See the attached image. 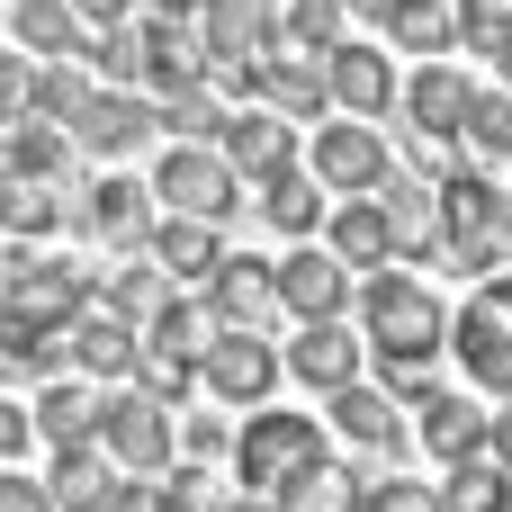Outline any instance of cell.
<instances>
[{
  "label": "cell",
  "mask_w": 512,
  "mask_h": 512,
  "mask_svg": "<svg viewBox=\"0 0 512 512\" xmlns=\"http://www.w3.org/2000/svg\"><path fill=\"white\" fill-rule=\"evenodd\" d=\"M90 315V270L54 252H9L0 261V360L54 369V342Z\"/></svg>",
  "instance_id": "cell-1"
},
{
  "label": "cell",
  "mask_w": 512,
  "mask_h": 512,
  "mask_svg": "<svg viewBox=\"0 0 512 512\" xmlns=\"http://www.w3.org/2000/svg\"><path fill=\"white\" fill-rule=\"evenodd\" d=\"M360 342L378 351V369H432L450 351V306L414 270H369L360 279Z\"/></svg>",
  "instance_id": "cell-2"
},
{
  "label": "cell",
  "mask_w": 512,
  "mask_h": 512,
  "mask_svg": "<svg viewBox=\"0 0 512 512\" xmlns=\"http://www.w3.org/2000/svg\"><path fill=\"white\" fill-rule=\"evenodd\" d=\"M324 468V423L315 414H252L243 432H234V477H243V495L252 504H279L297 477H315Z\"/></svg>",
  "instance_id": "cell-3"
},
{
  "label": "cell",
  "mask_w": 512,
  "mask_h": 512,
  "mask_svg": "<svg viewBox=\"0 0 512 512\" xmlns=\"http://www.w3.org/2000/svg\"><path fill=\"white\" fill-rule=\"evenodd\" d=\"M171 450H180V414H171L153 387L126 378V387L99 396V459H108L117 477H162Z\"/></svg>",
  "instance_id": "cell-4"
},
{
  "label": "cell",
  "mask_w": 512,
  "mask_h": 512,
  "mask_svg": "<svg viewBox=\"0 0 512 512\" xmlns=\"http://www.w3.org/2000/svg\"><path fill=\"white\" fill-rule=\"evenodd\" d=\"M450 351H459V369H468L486 396H504V405H512V270H504V279H486V288L459 306Z\"/></svg>",
  "instance_id": "cell-5"
},
{
  "label": "cell",
  "mask_w": 512,
  "mask_h": 512,
  "mask_svg": "<svg viewBox=\"0 0 512 512\" xmlns=\"http://www.w3.org/2000/svg\"><path fill=\"white\" fill-rule=\"evenodd\" d=\"M234 171H225V153L216 144H171L162 153V171H153V198L171 207V216H189V225H225L234 216Z\"/></svg>",
  "instance_id": "cell-6"
},
{
  "label": "cell",
  "mask_w": 512,
  "mask_h": 512,
  "mask_svg": "<svg viewBox=\"0 0 512 512\" xmlns=\"http://www.w3.org/2000/svg\"><path fill=\"white\" fill-rule=\"evenodd\" d=\"M198 387H207L216 405H270V387H279V342H261V333H243V324H216V333H207V360H198Z\"/></svg>",
  "instance_id": "cell-7"
},
{
  "label": "cell",
  "mask_w": 512,
  "mask_h": 512,
  "mask_svg": "<svg viewBox=\"0 0 512 512\" xmlns=\"http://www.w3.org/2000/svg\"><path fill=\"white\" fill-rule=\"evenodd\" d=\"M315 180L324 189H342V198H378L396 171H387V135L378 126H360V117H342V126H315Z\"/></svg>",
  "instance_id": "cell-8"
},
{
  "label": "cell",
  "mask_w": 512,
  "mask_h": 512,
  "mask_svg": "<svg viewBox=\"0 0 512 512\" xmlns=\"http://www.w3.org/2000/svg\"><path fill=\"white\" fill-rule=\"evenodd\" d=\"M72 225H81L90 243L144 252V243H153V189H144V180H126V171H108V180H90V189L72 198Z\"/></svg>",
  "instance_id": "cell-9"
},
{
  "label": "cell",
  "mask_w": 512,
  "mask_h": 512,
  "mask_svg": "<svg viewBox=\"0 0 512 512\" xmlns=\"http://www.w3.org/2000/svg\"><path fill=\"white\" fill-rule=\"evenodd\" d=\"M279 306H288L297 324H342V306H351V270H342L324 243H297V252L279 261Z\"/></svg>",
  "instance_id": "cell-10"
},
{
  "label": "cell",
  "mask_w": 512,
  "mask_h": 512,
  "mask_svg": "<svg viewBox=\"0 0 512 512\" xmlns=\"http://www.w3.org/2000/svg\"><path fill=\"white\" fill-rule=\"evenodd\" d=\"M441 252L450 243H495V234H512V198L486 180V171H441Z\"/></svg>",
  "instance_id": "cell-11"
},
{
  "label": "cell",
  "mask_w": 512,
  "mask_h": 512,
  "mask_svg": "<svg viewBox=\"0 0 512 512\" xmlns=\"http://www.w3.org/2000/svg\"><path fill=\"white\" fill-rule=\"evenodd\" d=\"M324 90H333V108H351L360 126H378V117L396 108V63H387V45H333V54H324Z\"/></svg>",
  "instance_id": "cell-12"
},
{
  "label": "cell",
  "mask_w": 512,
  "mask_h": 512,
  "mask_svg": "<svg viewBox=\"0 0 512 512\" xmlns=\"http://www.w3.org/2000/svg\"><path fill=\"white\" fill-rule=\"evenodd\" d=\"M216 153H225L234 180H279V171H297V126L270 117V108H243V117H225Z\"/></svg>",
  "instance_id": "cell-13"
},
{
  "label": "cell",
  "mask_w": 512,
  "mask_h": 512,
  "mask_svg": "<svg viewBox=\"0 0 512 512\" xmlns=\"http://www.w3.org/2000/svg\"><path fill=\"white\" fill-rule=\"evenodd\" d=\"M270 306H279V261H261V252H225L216 279H207V324H243V333H261Z\"/></svg>",
  "instance_id": "cell-14"
},
{
  "label": "cell",
  "mask_w": 512,
  "mask_h": 512,
  "mask_svg": "<svg viewBox=\"0 0 512 512\" xmlns=\"http://www.w3.org/2000/svg\"><path fill=\"white\" fill-rule=\"evenodd\" d=\"M252 90L270 99V117H324L333 108V90H324V54H297V45H270L261 54V72H252Z\"/></svg>",
  "instance_id": "cell-15"
},
{
  "label": "cell",
  "mask_w": 512,
  "mask_h": 512,
  "mask_svg": "<svg viewBox=\"0 0 512 512\" xmlns=\"http://www.w3.org/2000/svg\"><path fill=\"white\" fill-rule=\"evenodd\" d=\"M360 351L369 342H351V324H297V342L279 351V369L306 378V387H324V396H342V387H360Z\"/></svg>",
  "instance_id": "cell-16"
},
{
  "label": "cell",
  "mask_w": 512,
  "mask_h": 512,
  "mask_svg": "<svg viewBox=\"0 0 512 512\" xmlns=\"http://www.w3.org/2000/svg\"><path fill=\"white\" fill-rule=\"evenodd\" d=\"M468 108H477V81L450 72V63H423V72L405 81V117H414L423 144H450V135L468 126Z\"/></svg>",
  "instance_id": "cell-17"
},
{
  "label": "cell",
  "mask_w": 512,
  "mask_h": 512,
  "mask_svg": "<svg viewBox=\"0 0 512 512\" xmlns=\"http://www.w3.org/2000/svg\"><path fill=\"white\" fill-rule=\"evenodd\" d=\"M153 135V99H135V90H90V108L72 117V144H90V153H135Z\"/></svg>",
  "instance_id": "cell-18"
},
{
  "label": "cell",
  "mask_w": 512,
  "mask_h": 512,
  "mask_svg": "<svg viewBox=\"0 0 512 512\" xmlns=\"http://www.w3.org/2000/svg\"><path fill=\"white\" fill-rule=\"evenodd\" d=\"M378 216H387V243L405 261H441V198L423 180H387L378 189Z\"/></svg>",
  "instance_id": "cell-19"
},
{
  "label": "cell",
  "mask_w": 512,
  "mask_h": 512,
  "mask_svg": "<svg viewBox=\"0 0 512 512\" xmlns=\"http://www.w3.org/2000/svg\"><path fill=\"white\" fill-rule=\"evenodd\" d=\"M63 351H72V369H90V378H135V369H144V333L117 324V315H99V306L63 333Z\"/></svg>",
  "instance_id": "cell-20"
},
{
  "label": "cell",
  "mask_w": 512,
  "mask_h": 512,
  "mask_svg": "<svg viewBox=\"0 0 512 512\" xmlns=\"http://www.w3.org/2000/svg\"><path fill=\"white\" fill-rule=\"evenodd\" d=\"M324 252H333L342 270H387V261H396V243H387L378 198H342V207L324 216Z\"/></svg>",
  "instance_id": "cell-21"
},
{
  "label": "cell",
  "mask_w": 512,
  "mask_h": 512,
  "mask_svg": "<svg viewBox=\"0 0 512 512\" xmlns=\"http://www.w3.org/2000/svg\"><path fill=\"white\" fill-rule=\"evenodd\" d=\"M333 432L351 441V450H405V405L387 396V387H342L333 396Z\"/></svg>",
  "instance_id": "cell-22"
},
{
  "label": "cell",
  "mask_w": 512,
  "mask_h": 512,
  "mask_svg": "<svg viewBox=\"0 0 512 512\" xmlns=\"http://www.w3.org/2000/svg\"><path fill=\"white\" fill-rule=\"evenodd\" d=\"M486 423H495V414H477L468 396H450V387H441V396L423 405V423H414V432H423V450H432L441 468H468V459H486Z\"/></svg>",
  "instance_id": "cell-23"
},
{
  "label": "cell",
  "mask_w": 512,
  "mask_h": 512,
  "mask_svg": "<svg viewBox=\"0 0 512 512\" xmlns=\"http://www.w3.org/2000/svg\"><path fill=\"white\" fill-rule=\"evenodd\" d=\"M144 261L162 270V279H216V261H225V243H216V225H189V216H162L153 225V243H144Z\"/></svg>",
  "instance_id": "cell-24"
},
{
  "label": "cell",
  "mask_w": 512,
  "mask_h": 512,
  "mask_svg": "<svg viewBox=\"0 0 512 512\" xmlns=\"http://www.w3.org/2000/svg\"><path fill=\"white\" fill-rule=\"evenodd\" d=\"M207 306H189V297H162L153 306V324H144V360H171V369H198L207 360Z\"/></svg>",
  "instance_id": "cell-25"
},
{
  "label": "cell",
  "mask_w": 512,
  "mask_h": 512,
  "mask_svg": "<svg viewBox=\"0 0 512 512\" xmlns=\"http://www.w3.org/2000/svg\"><path fill=\"white\" fill-rule=\"evenodd\" d=\"M108 486H117V468L99 459V441H81V450H54V477H45L54 512H108Z\"/></svg>",
  "instance_id": "cell-26"
},
{
  "label": "cell",
  "mask_w": 512,
  "mask_h": 512,
  "mask_svg": "<svg viewBox=\"0 0 512 512\" xmlns=\"http://www.w3.org/2000/svg\"><path fill=\"white\" fill-rule=\"evenodd\" d=\"M90 306H99V315H117V324H135V333H144V324H153V306H162V270H153V261H144V252H135V261H117V270H108V279H90Z\"/></svg>",
  "instance_id": "cell-27"
},
{
  "label": "cell",
  "mask_w": 512,
  "mask_h": 512,
  "mask_svg": "<svg viewBox=\"0 0 512 512\" xmlns=\"http://www.w3.org/2000/svg\"><path fill=\"white\" fill-rule=\"evenodd\" d=\"M27 423H36V441H45V450H81V441H99V396L54 378V387L36 396V414H27Z\"/></svg>",
  "instance_id": "cell-28"
},
{
  "label": "cell",
  "mask_w": 512,
  "mask_h": 512,
  "mask_svg": "<svg viewBox=\"0 0 512 512\" xmlns=\"http://www.w3.org/2000/svg\"><path fill=\"white\" fill-rule=\"evenodd\" d=\"M63 225V180H9L0 171V234L9 243H45Z\"/></svg>",
  "instance_id": "cell-29"
},
{
  "label": "cell",
  "mask_w": 512,
  "mask_h": 512,
  "mask_svg": "<svg viewBox=\"0 0 512 512\" xmlns=\"http://www.w3.org/2000/svg\"><path fill=\"white\" fill-rule=\"evenodd\" d=\"M63 162H72V135L45 126V117H18L9 144H0V171L9 180H63Z\"/></svg>",
  "instance_id": "cell-30"
},
{
  "label": "cell",
  "mask_w": 512,
  "mask_h": 512,
  "mask_svg": "<svg viewBox=\"0 0 512 512\" xmlns=\"http://www.w3.org/2000/svg\"><path fill=\"white\" fill-rule=\"evenodd\" d=\"M261 216L306 243V234H324L333 207H324V180H315V171H279V180H261Z\"/></svg>",
  "instance_id": "cell-31"
},
{
  "label": "cell",
  "mask_w": 512,
  "mask_h": 512,
  "mask_svg": "<svg viewBox=\"0 0 512 512\" xmlns=\"http://www.w3.org/2000/svg\"><path fill=\"white\" fill-rule=\"evenodd\" d=\"M378 27H387V45H405V54H450V45H459V9H450V0H396Z\"/></svg>",
  "instance_id": "cell-32"
},
{
  "label": "cell",
  "mask_w": 512,
  "mask_h": 512,
  "mask_svg": "<svg viewBox=\"0 0 512 512\" xmlns=\"http://www.w3.org/2000/svg\"><path fill=\"white\" fill-rule=\"evenodd\" d=\"M9 27H18V45H36V54H90V45H99V36H81L72 0H18Z\"/></svg>",
  "instance_id": "cell-33"
},
{
  "label": "cell",
  "mask_w": 512,
  "mask_h": 512,
  "mask_svg": "<svg viewBox=\"0 0 512 512\" xmlns=\"http://www.w3.org/2000/svg\"><path fill=\"white\" fill-rule=\"evenodd\" d=\"M270 9H279V45H297V54L342 45V0H270Z\"/></svg>",
  "instance_id": "cell-34"
},
{
  "label": "cell",
  "mask_w": 512,
  "mask_h": 512,
  "mask_svg": "<svg viewBox=\"0 0 512 512\" xmlns=\"http://www.w3.org/2000/svg\"><path fill=\"white\" fill-rule=\"evenodd\" d=\"M441 512H512V468H495V459H468V468H450Z\"/></svg>",
  "instance_id": "cell-35"
},
{
  "label": "cell",
  "mask_w": 512,
  "mask_h": 512,
  "mask_svg": "<svg viewBox=\"0 0 512 512\" xmlns=\"http://www.w3.org/2000/svg\"><path fill=\"white\" fill-rule=\"evenodd\" d=\"M360 486H369V477H351V468H333V459H324L315 477H297L270 512H360Z\"/></svg>",
  "instance_id": "cell-36"
},
{
  "label": "cell",
  "mask_w": 512,
  "mask_h": 512,
  "mask_svg": "<svg viewBox=\"0 0 512 512\" xmlns=\"http://www.w3.org/2000/svg\"><path fill=\"white\" fill-rule=\"evenodd\" d=\"M90 108V72L81 63H45L36 72V99H27V117H45V126H72Z\"/></svg>",
  "instance_id": "cell-37"
},
{
  "label": "cell",
  "mask_w": 512,
  "mask_h": 512,
  "mask_svg": "<svg viewBox=\"0 0 512 512\" xmlns=\"http://www.w3.org/2000/svg\"><path fill=\"white\" fill-rule=\"evenodd\" d=\"M162 126H171L180 144H216V135H225V108H216V99H207V81H198V90L162 99Z\"/></svg>",
  "instance_id": "cell-38"
},
{
  "label": "cell",
  "mask_w": 512,
  "mask_h": 512,
  "mask_svg": "<svg viewBox=\"0 0 512 512\" xmlns=\"http://www.w3.org/2000/svg\"><path fill=\"white\" fill-rule=\"evenodd\" d=\"M450 9H459V36L477 54H504L512 45V0H450Z\"/></svg>",
  "instance_id": "cell-39"
},
{
  "label": "cell",
  "mask_w": 512,
  "mask_h": 512,
  "mask_svg": "<svg viewBox=\"0 0 512 512\" xmlns=\"http://www.w3.org/2000/svg\"><path fill=\"white\" fill-rule=\"evenodd\" d=\"M459 144H477V153H504V144H512V90H477V108H468Z\"/></svg>",
  "instance_id": "cell-40"
},
{
  "label": "cell",
  "mask_w": 512,
  "mask_h": 512,
  "mask_svg": "<svg viewBox=\"0 0 512 512\" xmlns=\"http://www.w3.org/2000/svg\"><path fill=\"white\" fill-rule=\"evenodd\" d=\"M360 512H441V486H414V477H369Z\"/></svg>",
  "instance_id": "cell-41"
},
{
  "label": "cell",
  "mask_w": 512,
  "mask_h": 512,
  "mask_svg": "<svg viewBox=\"0 0 512 512\" xmlns=\"http://www.w3.org/2000/svg\"><path fill=\"white\" fill-rule=\"evenodd\" d=\"M180 450H189V468H207V459L234 450V432H225L216 414H180Z\"/></svg>",
  "instance_id": "cell-42"
},
{
  "label": "cell",
  "mask_w": 512,
  "mask_h": 512,
  "mask_svg": "<svg viewBox=\"0 0 512 512\" xmlns=\"http://www.w3.org/2000/svg\"><path fill=\"white\" fill-rule=\"evenodd\" d=\"M27 99H36V63L27 54H0V126H18Z\"/></svg>",
  "instance_id": "cell-43"
},
{
  "label": "cell",
  "mask_w": 512,
  "mask_h": 512,
  "mask_svg": "<svg viewBox=\"0 0 512 512\" xmlns=\"http://www.w3.org/2000/svg\"><path fill=\"white\" fill-rule=\"evenodd\" d=\"M108 512H162V477H117L108 486Z\"/></svg>",
  "instance_id": "cell-44"
},
{
  "label": "cell",
  "mask_w": 512,
  "mask_h": 512,
  "mask_svg": "<svg viewBox=\"0 0 512 512\" xmlns=\"http://www.w3.org/2000/svg\"><path fill=\"white\" fill-rule=\"evenodd\" d=\"M0 512H54V495H45L36 477H18V468H0Z\"/></svg>",
  "instance_id": "cell-45"
},
{
  "label": "cell",
  "mask_w": 512,
  "mask_h": 512,
  "mask_svg": "<svg viewBox=\"0 0 512 512\" xmlns=\"http://www.w3.org/2000/svg\"><path fill=\"white\" fill-rule=\"evenodd\" d=\"M27 441H36V423H27V405H9V396H0V468H9V459H18Z\"/></svg>",
  "instance_id": "cell-46"
},
{
  "label": "cell",
  "mask_w": 512,
  "mask_h": 512,
  "mask_svg": "<svg viewBox=\"0 0 512 512\" xmlns=\"http://www.w3.org/2000/svg\"><path fill=\"white\" fill-rule=\"evenodd\" d=\"M135 9H144V0H72V18H81V27H99V36H108V27H126Z\"/></svg>",
  "instance_id": "cell-47"
},
{
  "label": "cell",
  "mask_w": 512,
  "mask_h": 512,
  "mask_svg": "<svg viewBox=\"0 0 512 512\" xmlns=\"http://www.w3.org/2000/svg\"><path fill=\"white\" fill-rule=\"evenodd\" d=\"M486 459H495V468H512V405L486 423Z\"/></svg>",
  "instance_id": "cell-48"
},
{
  "label": "cell",
  "mask_w": 512,
  "mask_h": 512,
  "mask_svg": "<svg viewBox=\"0 0 512 512\" xmlns=\"http://www.w3.org/2000/svg\"><path fill=\"white\" fill-rule=\"evenodd\" d=\"M198 9L207 0H144V18H180V27H198Z\"/></svg>",
  "instance_id": "cell-49"
},
{
  "label": "cell",
  "mask_w": 512,
  "mask_h": 512,
  "mask_svg": "<svg viewBox=\"0 0 512 512\" xmlns=\"http://www.w3.org/2000/svg\"><path fill=\"white\" fill-rule=\"evenodd\" d=\"M351 9H360V18H387L396 0H342V18H351Z\"/></svg>",
  "instance_id": "cell-50"
},
{
  "label": "cell",
  "mask_w": 512,
  "mask_h": 512,
  "mask_svg": "<svg viewBox=\"0 0 512 512\" xmlns=\"http://www.w3.org/2000/svg\"><path fill=\"white\" fill-rule=\"evenodd\" d=\"M216 512H270V504H252V495H234V504H216Z\"/></svg>",
  "instance_id": "cell-51"
},
{
  "label": "cell",
  "mask_w": 512,
  "mask_h": 512,
  "mask_svg": "<svg viewBox=\"0 0 512 512\" xmlns=\"http://www.w3.org/2000/svg\"><path fill=\"white\" fill-rule=\"evenodd\" d=\"M495 63H504V90H512V45H504V54H495Z\"/></svg>",
  "instance_id": "cell-52"
},
{
  "label": "cell",
  "mask_w": 512,
  "mask_h": 512,
  "mask_svg": "<svg viewBox=\"0 0 512 512\" xmlns=\"http://www.w3.org/2000/svg\"><path fill=\"white\" fill-rule=\"evenodd\" d=\"M504 162H512V144H504Z\"/></svg>",
  "instance_id": "cell-53"
}]
</instances>
